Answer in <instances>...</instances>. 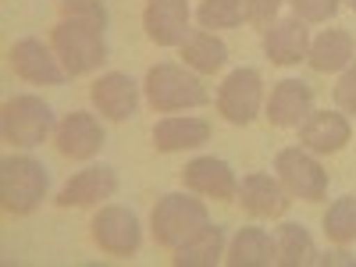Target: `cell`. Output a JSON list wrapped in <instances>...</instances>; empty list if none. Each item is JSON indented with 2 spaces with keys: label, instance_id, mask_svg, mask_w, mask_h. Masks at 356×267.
Returning a JSON list of instances; mask_svg holds the SVG:
<instances>
[{
  "label": "cell",
  "instance_id": "ffe728a7",
  "mask_svg": "<svg viewBox=\"0 0 356 267\" xmlns=\"http://www.w3.org/2000/svg\"><path fill=\"white\" fill-rule=\"evenodd\" d=\"M353 57H356V40L346 29H324L307 50V61L314 72H346Z\"/></svg>",
  "mask_w": 356,
  "mask_h": 267
},
{
  "label": "cell",
  "instance_id": "ac0fdd59",
  "mask_svg": "<svg viewBox=\"0 0 356 267\" xmlns=\"http://www.w3.org/2000/svg\"><path fill=\"white\" fill-rule=\"evenodd\" d=\"M118 193V175L114 168H86L79 171L72 182L61 189L57 203L61 207H93V203H104Z\"/></svg>",
  "mask_w": 356,
  "mask_h": 267
},
{
  "label": "cell",
  "instance_id": "44dd1931",
  "mask_svg": "<svg viewBox=\"0 0 356 267\" xmlns=\"http://www.w3.org/2000/svg\"><path fill=\"white\" fill-rule=\"evenodd\" d=\"M225 260L232 267H271V264H278V243L264 228L250 225V228H239Z\"/></svg>",
  "mask_w": 356,
  "mask_h": 267
},
{
  "label": "cell",
  "instance_id": "8992f818",
  "mask_svg": "<svg viewBox=\"0 0 356 267\" xmlns=\"http://www.w3.org/2000/svg\"><path fill=\"white\" fill-rule=\"evenodd\" d=\"M275 171H278V182L285 186V193L296 200L317 203L328 193V171L317 164V157L307 146H285V150H278Z\"/></svg>",
  "mask_w": 356,
  "mask_h": 267
},
{
  "label": "cell",
  "instance_id": "7402d4cb",
  "mask_svg": "<svg viewBox=\"0 0 356 267\" xmlns=\"http://www.w3.org/2000/svg\"><path fill=\"white\" fill-rule=\"evenodd\" d=\"M182 61H186V68H193L196 75H211V72L225 68L228 47H225L214 33L200 29V33H189V36H186V43H182Z\"/></svg>",
  "mask_w": 356,
  "mask_h": 267
},
{
  "label": "cell",
  "instance_id": "1f68e13d",
  "mask_svg": "<svg viewBox=\"0 0 356 267\" xmlns=\"http://www.w3.org/2000/svg\"><path fill=\"white\" fill-rule=\"evenodd\" d=\"M346 4H349V8H353V11H356V0H346Z\"/></svg>",
  "mask_w": 356,
  "mask_h": 267
},
{
  "label": "cell",
  "instance_id": "d6986e66",
  "mask_svg": "<svg viewBox=\"0 0 356 267\" xmlns=\"http://www.w3.org/2000/svg\"><path fill=\"white\" fill-rule=\"evenodd\" d=\"M211 139V125L203 118H193V114H175V118H164V122L154 125V146L161 154H178V150H193V146H203Z\"/></svg>",
  "mask_w": 356,
  "mask_h": 267
},
{
  "label": "cell",
  "instance_id": "9c48e42d",
  "mask_svg": "<svg viewBox=\"0 0 356 267\" xmlns=\"http://www.w3.org/2000/svg\"><path fill=\"white\" fill-rule=\"evenodd\" d=\"M11 68L18 79L33 86H61L68 79L61 57L54 54V47H43L40 40H18L11 47Z\"/></svg>",
  "mask_w": 356,
  "mask_h": 267
},
{
  "label": "cell",
  "instance_id": "5bb4252c",
  "mask_svg": "<svg viewBox=\"0 0 356 267\" xmlns=\"http://www.w3.org/2000/svg\"><path fill=\"white\" fill-rule=\"evenodd\" d=\"M307 50H310V33H307V22L300 18H278L271 29H264V54L271 65H300L307 61Z\"/></svg>",
  "mask_w": 356,
  "mask_h": 267
},
{
  "label": "cell",
  "instance_id": "8fae6325",
  "mask_svg": "<svg viewBox=\"0 0 356 267\" xmlns=\"http://www.w3.org/2000/svg\"><path fill=\"white\" fill-rule=\"evenodd\" d=\"M143 29L157 47H182L189 36V0H146Z\"/></svg>",
  "mask_w": 356,
  "mask_h": 267
},
{
  "label": "cell",
  "instance_id": "7a4b0ae2",
  "mask_svg": "<svg viewBox=\"0 0 356 267\" xmlns=\"http://www.w3.org/2000/svg\"><path fill=\"white\" fill-rule=\"evenodd\" d=\"M207 225H211V214H207V203L189 196V193H168L157 200L154 214H150V228L154 239L164 250H178L182 243H189L193 235H200Z\"/></svg>",
  "mask_w": 356,
  "mask_h": 267
},
{
  "label": "cell",
  "instance_id": "cb8c5ba5",
  "mask_svg": "<svg viewBox=\"0 0 356 267\" xmlns=\"http://www.w3.org/2000/svg\"><path fill=\"white\" fill-rule=\"evenodd\" d=\"M278 264L282 267H307V264H317V246L310 239V232L303 225H282L278 228Z\"/></svg>",
  "mask_w": 356,
  "mask_h": 267
},
{
  "label": "cell",
  "instance_id": "4316f807",
  "mask_svg": "<svg viewBox=\"0 0 356 267\" xmlns=\"http://www.w3.org/2000/svg\"><path fill=\"white\" fill-rule=\"evenodd\" d=\"M292 4V15L300 22H328L339 15L342 0H289Z\"/></svg>",
  "mask_w": 356,
  "mask_h": 267
},
{
  "label": "cell",
  "instance_id": "484cf974",
  "mask_svg": "<svg viewBox=\"0 0 356 267\" xmlns=\"http://www.w3.org/2000/svg\"><path fill=\"white\" fill-rule=\"evenodd\" d=\"M196 18L203 29H235L246 18V0H203Z\"/></svg>",
  "mask_w": 356,
  "mask_h": 267
},
{
  "label": "cell",
  "instance_id": "4dcf8cb0",
  "mask_svg": "<svg viewBox=\"0 0 356 267\" xmlns=\"http://www.w3.org/2000/svg\"><path fill=\"white\" fill-rule=\"evenodd\" d=\"M317 264H324V267H332V264H342V267H356V260L346 253V250H335V253H324V257H317Z\"/></svg>",
  "mask_w": 356,
  "mask_h": 267
},
{
  "label": "cell",
  "instance_id": "52a82bcc",
  "mask_svg": "<svg viewBox=\"0 0 356 267\" xmlns=\"http://www.w3.org/2000/svg\"><path fill=\"white\" fill-rule=\"evenodd\" d=\"M89 228H93V243H97L107 257H136L139 246H143L139 218L129 211V207H118V203L100 207Z\"/></svg>",
  "mask_w": 356,
  "mask_h": 267
},
{
  "label": "cell",
  "instance_id": "277c9868",
  "mask_svg": "<svg viewBox=\"0 0 356 267\" xmlns=\"http://www.w3.org/2000/svg\"><path fill=\"white\" fill-rule=\"evenodd\" d=\"M50 175L36 157H4L0 161V200L8 214H33L47 200Z\"/></svg>",
  "mask_w": 356,
  "mask_h": 267
},
{
  "label": "cell",
  "instance_id": "f546056e",
  "mask_svg": "<svg viewBox=\"0 0 356 267\" xmlns=\"http://www.w3.org/2000/svg\"><path fill=\"white\" fill-rule=\"evenodd\" d=\"M65 4V15H75V18H93L100 25H107V11L104 4H97V0H61Z\"/></svg>",
  "mask_w": 356,
  "mask_h": 267
},
{
  "label": "cell",
  "instance_id": "2e32d148",
  "mask_svg": "<svg viewBox=\"0 0 356 267\" xmlns=\"http://www.w3.org/2000/svg\"><path fill=\"white\" fill-rule=\"evenodd\" d=\"M239 203L253 218H282L289 211V193H285V186L278 182V178L264 175V171H253L239 186Z\"/></svg>",
  "mask_w": 356,
  "mask_h": 267
},
{
  "label": "cell",
  "instance_id": "7c38bea8",
  "mask_svg": "<svg viewBox=\"0 0 356 267\" xmlns=\"http://www.w3.org/2000/svg\"><path fill=\"white\" fill-rule=\"evenodd\" d=\"M314 111V89L303 79H282L267 100V122L278 129H300Z\"/></svg>",
  "mask_w": 356,
  "mask_h": 267
},
{
  "label": "cell",
  "instance_id": "6da1fadb",
  "mask_svg": "<svg viewBox=\"0 0 356 267\" xmlns=\"http://www.w3.org/2000/svg\"><path fill=\"white\" fill-rule=\"evenodd\" d=\"M54 54L61 57V65L68 75H89L107 61V40L104 25L93 18H75L68 15L50 36Z\"/></svg>",
  "mask_w": 356,
  "mask_h": 267
},
{
  "label": "cell",
  "instance_id": "30bf717a",
  "mask_svg": "<svg viewBox=\"0 0 356 267\" xmlns=\"http://www.w3.org/2000/svg\"><path fill=\"white\" fill-rule=\"evenodd\" d=\"M54 146L61 157H72V161H89L100 154L104 146V129L100 122L89 111H72L65 114V122L57 125L54 132Z\"/></svg>",
  "mask_w": 356,
  "mask_h": 267
},
{
  "label": "cell",
  "instance_id": "4fadbf2b",
  "mask_svg": "<svg viewBox=\"0 0 356 267\" xmlns=\"http://www.w3.org/2000/svg\"><path fill=\"white\" fill-rule=\"evenodd\" d=\"M89 100H93V107L104 118H111V122H129L139 107V89L125 72H107L93 82Z\"/></svg>",
  "mask_w": 356,
  "mask_h": 267
},
{
  "label": "cell",
  "instance_id": "e0dca14e",
  "mask_svg": "<svg viewBox=\"0 0 356 267\" xmlns=\"http://www.w3.org/2000/svg\"><path fill=\"white\" fill-rule=\"evenodd\" d=\"M349 122L346 114L335 111H310V118L300 125V146H307L310 154H339L349 143Z\"/></svg>",
  "mask_w": 356,
  "mask_h": 267
},
{
  "label": "cell",
  "instance_id": "d4e9b609",
  "mask_svg": "<svg viewBox=\"0 0 356 267\" xmlns=\"http://www.w3.org/2000/svg\"><path fill=\"white\" fill-rule=\"evenodd\" d=\"M324 235L339 246L356 243V196H342L324 214Z\"/></svg>",
  "mask_w": 356,
  "mask_h": 267
},
{
  "label": "cell",
  "instance_id": "f1b7e54d",
  "mask_svg": "<svg viewBox=\"0 0 356 267\" xmlns=\"http://www.w3.org/2000/svg\"><path fill=\"white\" fill-rule=\"evenodd\" d=\"M335 104H339V111L356 114V65H349V68L342 72V79H339V86H335Z\"/></svg>",
  "mask_w": 356,
  "mask_h": 267
},
{
  "label": "cell",
  "instance_id": "83f0119b",
  "mask_svg": "<svg viewBox=\"0 0 356 267\" xmlns=\"http://www.w3.org/2000/svg\"><path fill=\"white\" fill-rule=\"evenodd\" d=\"M278 11H282V0H246V18L257 29H271L278 22Z\"/></svg>",
  "mask_w": 356,
  "mask_h": 267
},
{
  "label": "cell",
  "instance_id": "9a60e30c",
  "mask_svg": "<svg viewBox=\"0 0 356 267\" xmlns=\"http://www.w3.org/2000/svg\"><path fill=\"white\" fill-rule=\"evenodd\" d=\"M182 182H186V189H193L200 196H211V200H235L239 196V182H235L232 164H225L218 157L189 161L186 171H182Z\"/></svg>",
  "mask_w": 356,
  "mask_h": 267
},
{
  "label": "cell",
  "instance_id": "5b68a950",
  "mask_svg": "<svg viewBox=\"0 0 356 267\" xmlns=\"http://www.w3.org/2000/svg\"><path fill=\"white\" fill-rule=\"evenodd\" d=\"M0 129H4V139H8V143L33 150V146H40V143L54 132V111H50V104H43V97H36V93H18V97H11V100L4 104Z\"/></svg>",
  "mask_w": 356,
  "mask_h": 267
},
{
  "label": "cell",
  "instance_id": "603a6c76",
  "mask_svg": "<svg viewBox=\"0 0 356 267\" xmlns=\"http://www.w3.org/2000/svg\"><path fill=\"white\" fill-rule=\"evenodd\" d=\"M225 257V228L221 225H207L200 235H193L189 243L175 250L178 267H214Z\"/></svg>",
  "mask_w": 356,
  "mask_h": 267
},
{
  "label": "cell",
  "instance_id": "ba28073f",
  "mask_svg": "<svg viewBox=\"0 0 356 267\" xmlns=\"http://www.w3.org/2000/svg\"><path fill=\"white\" fill-rule=\"evenodd\" d=\"M264 104V79L253 68H235L218 89V111L232 125H250Z\"/></svg>",
  "mask_w": 356,
  "mask_h": 267
},
{
  "label": "cell",
  "instance_id": "3957f363",
  "mask_svg": "<svg viewBox=\"0 0 356 267\" xmlns=\"http://www.w3.org/2000/svg\"><path fill=\"white\" fill-rule=\"evenodd\" d=\"M146 100H150L154 111L161 114H171V111H189V107H203L211 100L207 93L203 79L193 72V68H182V65H171V61H161L146 72Z\"/></svg>",
  "mask_w": 356,
  "mask_h": 267
}]
</instances>
